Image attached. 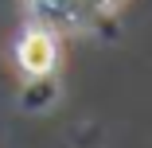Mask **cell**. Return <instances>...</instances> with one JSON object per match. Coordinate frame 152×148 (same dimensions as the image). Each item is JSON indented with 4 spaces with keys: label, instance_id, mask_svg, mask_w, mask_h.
I'll return each instance as SVG.
<instances>
[{
    "label": "cell",
    "instance_id": "obj_1",
    "mask_svg": "<svg viewBox=\"0 0 152 148\" xmlns=\"http://www.w3.org/2000/svg\"><path fill=\"white\" fill-rule=\"evenodd\" d=\"M16 63H20V70L27 78L55 74V63H58V39H55V31L43 27V23H31L20 35V43H16Z\"/></svg>",
    "mask_w": 152,
    "mask_h": 148
},
{
    "label": "cell",
    "instance_id": "obj_2",
    "mask_svg": "<svg viewBox=\"0 0 152 148\" xmlns=\"http://www.w3.org/2000/svg\"><path fill=\"white\" fill-rule=\"evenodd\" d=\"M55 101H58V86H55L51 74H43V78H27L23 94H20V105H23L27 113H47Z\"/></svg>",
    "mask_w": 152,
    "mask_h": 148
},
{
    "label": "cell",
    "instance_id": "obj_3",
    "mask_svg": "<svg viewBox=\"0 0 152 148\" xmlns=\"http://www.w3.org/2000/svg\"><path fill=\"white\" fill-rule=\"evenodd\" d=\"M78 4H82L86 12H109V8L121 4V0H78Z\"/></svg>",
    "mask_w": 152,
    "mask_h": 148
}]
</instances>
